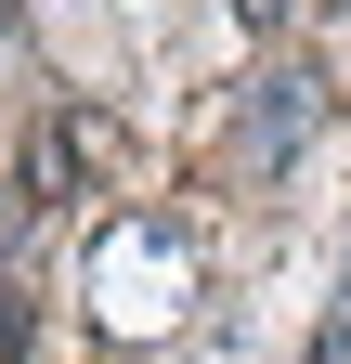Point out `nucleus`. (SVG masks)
<instances>
[{
	"label": "nucleus",
	"mask_w": 351,
	"mask_h": 364,
	"mask_svg": "<svg viewBox=\"0 0 351 364\" xmlns=\"http://www.w3.org/2000/svg\"><path fill=\"white\" fill-rule=\"evenodd\" d=\"M313 117H325V78L274 65V78H260V105H247V169H274V156H286V144H299Z\"/></svg>",
	"instance_id": "f03ea898"
},
{
	"label": "nucleus",
	"mask_w": 351,
	"mask_h": 364,
	"mask_svg": "<svg viewBox=\"0 0 351 364\" xmlns=\"http://www.w3.org/2000/svg\"><path fill=\"white\" fill-rule=\"evenodd\" d=\"M78 287H92V326L104 338H169L195 312V247H183V221H156V208H117L104 235H92V273H78Z\"/></svg>",
	"instance_id": "f257e3e1"
},
{
	"label": "nucleus",
	"mask_w": 351,
	"mask_h": 364,
	"mask_svg": "<svg viewBox=\"0 0 351 364\" xmlns=\"http://www.w3.org/2000/svg\"><path fill=\"white\" fill-rule=\"evenodd\" d=\"M234 14H247V26H286V14H299V0H234Z\"/></svg>",
	"instance_id": "7ed1b4c3"
},
{
	"label": "nucleus",
	"mask_w": 351,
	"mask_h": 364,
	"mask_svg": "<svg viewBox=\"0 0 351 364\" xmlns=\"http://www.w3.org/2000/svg\"><path fill=\"white\" fill-rule=\"evenodd\" d=\"M338 326H351V273H338Z\"/></svg>",
	"instance_id": "20e7f679"
},
{
	"label": "nucleus",
	"mask_w": 351,
	"mask_h": 364,
	"mask_svg": "<svg viewBox=\"0 0 351 364\" xmlns=\"http://www.w3.org/2000/svg\"><path fill=\"white\" fill-rule=\"evenodd\" d=\"M0 14H14V0H0Z\"/></svg>",
	"instance_id": "39448f33"
}]
</instances>
